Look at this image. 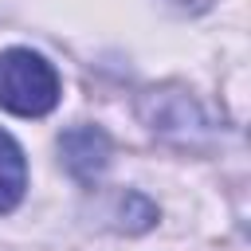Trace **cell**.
Returning <instances> with one entry per match:
<instances>
[{"label": "cell", "mask_w": 251, "mask_h": 251, "mask_svg": "<svg viewBox=\"0 0 251 251\" xmlns=\"http://www.w3.org/2000/svg\"><path fill=\"white\" fill-rule=\"evenodd\" d=\"M59 102V75L55 67L24 47L0 55V106L20 118H43Z\"/></svg>", "instance_id": "obj_1"}, {"label": "cell", "mask_w": 251, "mask_h": 251, "mask_svg": "<svg viewBox=\"0 0 251 251\" xmlns=\"http://www.w3.org/2000/svg\"><path fill=\"white\" fill-rule=\"evenodd\" d=\"M59 153H63V165L71 169V176L86 184V180L102 176V169L110 165V137L98 126H75L59 137Z\"/></svg>", "instance_id": "obj_2"}, {"label": "cell", "mask_w": 251, "mask_h": 251, "mask_svg": "<svg viewBox=\"0 0 251 251\" xmlns=\"http://www.w3.org/2000/svg\"><path fill=\"white\" fill-rule=\"evenodd\" d=\"M27 188V165L24 149L12 141V133L0 129V212H12Z\"/></svg>", "instance_id": "obj_3"}, {"label": "cell", "mask_w": 251, "mask_h": 251, "mask_svg": "<svg viewBox=\"0 0 251 251\" xmlns=\"http://www.w3.org/2000/svg\"><path fill=\"white\" fill-rule=\"evenodd\" d=\"M184 4H208V0H184Z\"/></svg>", "instance_id": "obj_4"}]
</instances>
